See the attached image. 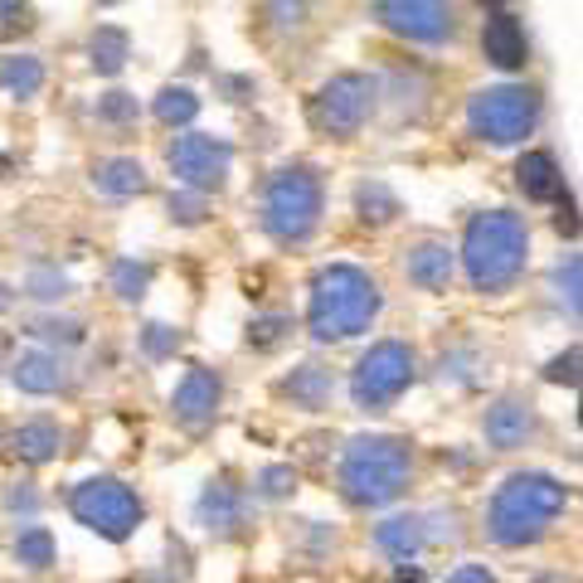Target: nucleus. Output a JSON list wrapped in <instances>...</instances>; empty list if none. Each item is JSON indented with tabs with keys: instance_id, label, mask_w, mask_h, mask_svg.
<instances>
[{
	"instance_id": "f257e3e1",
	"label": "nucleus",
	"mask_w": 583,
	"mask_h": 583,
	"mask_svg": "<svg viewBox=\"0 0 583 583\" xmlns=\"http://www.w3.org/2000/svg\"><path fill=\"white\" fill-rule=\"evenodd\" d=\"M380 317V283H374L364 268L336 263L321 268L317 283H311V336L317 340H350L360 331H370V321Z\"/></svg>"
},
{
	"instance_id": "f03ea898",
	"label": "nucleus",
	"mask_w": 583,
	"mask_h": 583,
	"mask_svg": "<svg viewBox=\"0 0 583 583\" xmlns=\"http://www.w3.org/2000/svg\"><path fill=\"white\" fill-rule=\"evenodd\" d=\"M565 510V486L545 472H516L501 492L492 496V510H486V530H492L496 545L520 549L535 545L549 525Z\"/></svg>"
},
{
	"instance_id": "7ed1b4c3",
	"label": "nucleus",
	"mask_w": 583,
	"mask_h": 583,
	"mask_svg": "<svg viewBox=\"0 0 583 583\" xmlns=\"http://www.w3.org/2000/svg\"><path fill=\"white\" fill-rule=\"evenodd\" d=\"M525 258H530V234H525V224H520V214L492 210V214H476L472 224H467L462 268H467V277H472L476 292L510 287L525 273Z\"/></svg>"
},
{
	"instance_id": "20e7f679",
	"label": "nucleus",
	"mask_w": 583,
	"mask_h": 583,
	"mask_svg": "<svg viewBox=\"0 0 583 583\" xmlns=\"http://www.w3.org/2000/svg\"><path fill=\"white\" fill-rule=\"evenodd\" d=\"M413 452L404 437H356L340 457V492L356 506H389L404 496Z\"/></svg>"
},
{
	"instance_id": "39448f33",
	"label": "nucleus",
	"mask_w": 583,
	"mask_h": 583,
	"mask_svg": "<svg viewBox=\"0 0 583 583\" xmlns=\"http://www.w3.org/2000/svg\"><path fill=\"white\" fill-rule=\"evenodd\" d=\"M321 175L311 165H287L273 175L263 195V228L277 244H301V238L317 234L321 224Z\"/></svg>"
},
{
	"instance_id": "423d86ee",
	"label": "nucleus",
	"mask_w": 583,
	"mask_h": 583,
	"mask_svg": "<svg viewBox=\"0 0 583 583\" xmlns=\"http://www.w3.org/2000/svg\"><path fill=\"white\" fill-rule=\"evenodd\" d=\"M539 122V98L520 83H501V88H482L467 102V127L472 137L492 141V146H516L535 132Z\"/></svg>"
},
{
	"instance_id": "0eeeda50",
	"label": "nucleus",
	"mask_w": 583,
	"mask_h": 583,
	"mask_svg": "<svg viewBox=\"0 0 583 583\" xmlns=\"http://www.w3.org/2000/svg\"><path fill=\"white\" fill-rule=\"evenodd\" d=\"M78 525H88L92 535L102 539H127L132 530L141 525V501L132 486L112 482V476H92V482H78L69 496Z\"/></svg>"
},
{
	"instance_id": "6e6552de",
	"label": "nucleus",
	"mask_w": 583,
	"mask_h": 583,
	"mask_svg": "<svg viewBox=\"0 0 583 583\" xmlns=\"http://www.w3.org/2000/svg\"><path fill=\"white\" fill-rule=\"evenodd\" d=\"M409 384H413V350L404 340H380V346H370L360 356L350 389H356L360 409H389Z\"/></svg>"
},
{
	"instance_id": "1a4fd4ad",
	"label": "nucleus",
	"mask_w": 583,
	"mask_h": 583,
	"mask_svg": "<svg viewBox=\"0 0 583 583\" xmlns=\"http://www.w3.org/2000/svg\"><path fill=\"white\" fill-rule=\"evenodd\" d=\"M374 98H380V83L364 78V73H340L326 88L311 98V122L331 137H356V132L370 122Z\"/></svg>"
},
{
	"instance_id": "9d476101",
	"label": "nucleus",
	"mask_w": 583,
	"mask_h": 583,
	"mask_svg": "<svg viewBox=\"0 0 583 583\" xmlns=\"http://www.w3.org/2000/svg\"><path fill=\"white\" fill-rule=\"evenodd\" d=\"M228 165H234V146L219 137H204V132H190V137H181L171 146V171L185 190H200V195L219 190Z\"/></svg>"
},
{
	"instance_id": "9b49d317",
	"label": "nucleus",
	"mask_w": 583,
	"mask_h": 583,
	"mask_svg": "<svg viewBox=\"0 0 583 583\" xmlns=\"http://www.w3.org/2000/svg\"><path fill=\"white\" fill-rule=\"evenodd\" d=\"M380 20L413 45H443L452 35V5L447 0H380Z\"/></svg>"
},
{
	"instance_id": "f8f14e48",
	"label": "nucleus",
	"mask_w": 583,
	"mask_h": 583,
	"mask_svg": "<svg viewBox=\"0 0 583 583\" xmlns=\"http://www.w3.org/2000/svg\"><path fill=\"white\" fill-rule=\"evenodd\" d=\"M219 399H224V384H219L214 370H190L181 384H175V419L185 423V429H210L214 413H219Z\"/></svg>"
},
{
	"instance_id": "ddd939ff",
	"label": "nucleus",
	"mask_w": 583,
	"mask_h": 583,
	"mask_svg": "<svg viewBox=\"0 0 583 583\" xmlns=\"http://www.w3.org/2000/svg\"><path fill=\"white\" fill-rule=\"evenodd\" d=\"M530 437H535V413H530V404L520 399H501L492 413H486V443L510 452V447H525Z\"/></svg>"
},
{
	"instance_id": "4468645a",
	"label": "nucleus",
	"mask_w": 583,
	"mask_h": 583,
	"mask_svg": "<svg viewBox=\"0 0 583 583\" xmlns=\"http://www.w3.org/2000/svg\"><path fill=\"white\" fill-rule=\"evenodd\" d=\"M404 268H409V283H419L423 292H443L452 283V248L437 244V238H423V244L409 248Z\"/></svg>"
},
{
	"instance_id": "2eb2a0df",
	"label": "nucleus",
	"mask_w": 583,
	"mask_h": 583,
	"mask_svg": "<svg viewBox=\"0 0 583 583\" xmlns=\"http://www.w3.org/2000/svg\"><path fill=\"white\" fill-rule=\"evenodd\" d=\"M482 49L496 69H520L530 59V45H525V29H520L516 15H492L486 20V35H482Z\"/></svg>"
},
{
	"instance_id": "dca6fc26",
	"label": "nucleus",
	"mask_w": 583,
	"mask_h": 583,
	"mask_svg": "<svg viewBox=\"0 0 583 583\" xmlns=\"http://www.w3.org/2000/svg\"><path fill=\"white\" fill-rule=\"evenodd\" d=\"M516 181H520V190H525L530 200H559V195H565V175H559V165H555V156L549 151H525L520 156Z\"/></svg>"
},
{
	"instance_id": "f3484780",
	"label": "nucleus",
	"mask_w": 583,
	"mask_h": 583,
	"mask_svg": "<svg viewBox=\"0 0 583 583\" xmlns=\"http://www.w3.org/2000/svg\"><path fill=\"white\" fill-rule=\"evenodd\" d=\"M10 380H15L20 394H59L64 389V360L45 356V350H29V356L15 360Z\"/></svg>"
},
{
	"instance_id": "a211bd4d",
	"label": "nucleus",
	"mask_w": 583,
	"mask_h": 583,
	"mask_svg": "<svg viewBox=\"0 0 583 583\" xmlns=\"http://www.w3.org/2000/svg\"><path fill=\"white\" fill-rule=\"evenodd\" d=\"M200 516L210 530H219V535H234V530L244 525V496H238V486L210 482V492L200 496Z\"/></svg>"
},
{
	"instance_id": "6ab92c4d",
	"label": "nucleus",
	"mask_w": 583,
	"mask_h": 583,
	"mask_svg": "<svg viewBox=\"0 0 583 583\" xmlns=\"http://www.w3.org/2000/svg\"><path fill=\"white\" fill-rule=\"evenodd\" d=\"M374 545L389 559H413L423 549V520L419 516H394L374 530Z\"/></svg>"
},
{
	"instance_id": "aec40b11",
	"label": "nucleus",
	"mask_w": 583,
	"mask_h": 583,
	"mask_svg": "<svg viewBox=\"0 0 583 583\" xmlns=\"http://www.w3.org/2000/svg\"><path fill=\"white\" fill-rule=\"evenodd\" d=\"M92 181H98L102 195H141L146 190V171H141V161H132V156H112V161H102L98 171H92Z\"/></svg>"
},
{
	"instance_id": "412c9836",
	"label": "nucleus",
	"mask_w": 583,
	"mask_h": 583,
	"mask_svg": "<svg viewBox=\"0 0 583 583\" xmlns=\"http://www.w3.org/2000/svg\"><path fill=\"white\" fill-rule=\"evenodd\" d=\"M59 447H64V433L49 419H35L15 433V452L25 457V462H49V457H59Z\"/></svg>"
},
{
	"instance_id": "4be33fe9",
	"label": "nucleus",
	"mask_w": 583,
	"mask_h": 583,
	"mask_svg": "<svg viewBox=\"0 0 583 583\" xmlns=\"http://www.w3.org/2000/svg\"><path fill=\"white\" fill-rule=\"evenodd\" d=\"M88 54H92V69L98 73H122V64H127V54H132V39L122 35L117 25H98Z\"/></svg>"
},
{
	"instance_id": "5701e85b",
	"label": "nucleus",
	"mask_w": 583,
	"mask_h": 583,
	"mask_svg": "<svg viewBox=\"0 0 583 583\" xmlns=\"http://www.w3.org/2000/svg\"><path fill=\"white\" fill-rule=\"evenodd\" d=\"M0 88L15 92V98H35V92L45 88V64L29 59V54L5 59V69H0Z\"/></svg>"
},
{
	"instance_id": "b1692460",
	"label": "nucleus",
	"mask_w": 583,
	"mask_h": 583,
	"mask_svg": "<svg viewBox=\"0 0 583 583\" xmlns=\"http://www.w3.org/2000/svg\"><path fill=\"white\" fill-rule=\"evenodd\" d=\"M287 394L301 404V409H321V404H326V394H331V374L321 370V364H301V370H292Z\"/></svg>"
},
{
	"instance_id": "393cba45",
	"label": "nucleus",
	"mask_w": 583,
	"mask_h": 583,
	"mask_svg": "<svg viewBox=\"0 0 583 583\" xmlns=\"http://www.w3.org/2000/svg\"><path fill=\"white\" fill-rule=\"evenodd\" d=\"M195 112H200V98H195L190 88H161L156 92V117H161L165 127H190Z\"/></svg>"
},
{
	"instance_id": "a878e982",
	"label": "nucleus",
	"mask_w": 583,
	"mask_h": 583,
	"mask_svg": "<svg viewBox=\"0 0 583 583\" xmlns=\"http://www.w3.org/2000/svg\"><path fill=\"white\" fill-rule=\"evenodd\" d=\"M15 559H20L25 569H49V565H54V535H49L45 525L20 530V539H15Z\"/></svg>"
},
{
	"instance_id": "bb28decb",
	"label": "nucleus",
	"mask_w": 583,
	"mask_h": 583,
	"mask_svg": "<svg viewBox=\"0 0 583 583\" xmlns=\"http://www.w3.org/2000/svg\"><path fill=\"white\" fill-rule=\"evenodd\" d=\"M112 287H117L122 301H141L146 287H151V268L137 263V258H122V263H112Z\"/></svg>"
},
{
	"instance_id": "cd10ccee",
	"label": "nucleus",
	"mask_w": 583,
	"mask_h": 583,
	"mask_svg": "<svg viewBox=\"0 0 583 583\" xmlns=\"http://www.w3.org/2000/svg\"><path fill=\"white\" fill-rule=\"evenodd\" d=\"M399 214V200H394L384 185H360V219L364 224H384V219Z\"/></svg>"
},
{
	"instance_id": "c85d7f7f",
	"label": "nucleus",
	"mask_w": 583,
	"mask_h": 583,
	"mask_svg": "<svg viewBox=\"0 0 583 583\" xmlns=\"http://www.w3.org/2000/svg\"><path fill=\"white\" fill-rule=\"evenodd\" d=\"M579 273H583V268H579V258H569V263L555 273L559 301H565V307H569V317H574V321H579Z\"/></svg>"
},
{
	"instance_id": "c756f323",
	"label": "nucleus",
	"mask_w": 583,
	"mask_h": 583,
	"mask_svg": "<svg viewBox=\"0 0 583 583\" xmlns=\"http://www.w3.org/2000/svg\"><path fill=\"white\" fill-rule=\"evenodd\" d=\"M141 340H146V356H156V360H165V356L181 350V331H171V326H146Z\"/></svg>"
},
{
	"instance_id": "7c9ffc66",
	"label": "nucleus",
	"mask_w": 583,
	"mask_h": 583,
	"mask_svg": "<svg viewBox=\"0 0 583 583\" xmlns=\"http://www.w3.org/2000/svg\"><path fill=\"white\" fill-rule=\"evenodd\" d=\"M29 292H35V297H64L69 292V277L64 273H54V268H35V273H29Z\"/></svg>"
},
{
	"instance_id": "2f4dec72",
	"label": "nucleus",
	"mask_w": 583,
	"mask_h": 583,
	"mask_svg": "<svg viewBox=\"0 0 583 583\" xmlns=\"http://www.w3.org/2000/svg\"><path fill=\"white\" fill-rule=\"evenodd\" d=\"M171 214L181 219V224H200V219H204V195H200V190L171 195Z\"/></svg>"
},
{
	"instance_id": "473e14b6",
	"label": "nucleus",
	"mask_w": 583,
	"mask_h": 583,
	"mask_svg": "<svg viewBox=\"0 0 583 583\" xmlns=\"http://www.w3.org/2000/svg\"><path fill=\"white\" fill-rule=\"evenodd\" d=\"M98 112L108 122H132L137 117V98H132V92H108V98L98 102Z\"/></svg>"
},
{
	"instance_id": "72a5a7b5",
	"label": "nucleus",
	"mask_w": 583,
	"mask_h": 583,
	"mask_svg": "<svg viewBox=\"0 0 583 583\" xmlns=\"http://www.w3.org/2000/svg\"><path fill=\"white\" fill-rule=\"evenodd\" d=\"M35 336H45V340H64V346H78V340H83V326H78V321H39Z\"/></svg>"
},
{
	"instance_id": "f704fd0d",
	"label": "nucleus",
	"mask_w": 583,
	"mask_h": 583,
	"mask_svg": "<svg viewBox=\"0 0 583 583\" xmlns=\"http://www.w3.org/2000/svg\"><path fill=\"white\" fill-rule=\"evenodd\" d=\"M283 331H287V317H263V321H253V331H248V340H253V346H277V340H283Z\"/></svg>"
},
{
	"instance_id": "c9c22d12",
	"label": "nucleus",
	"mask_w": 583,
	"mask_h": 583,
	"mask_svg": "<svg viewBox=\"0 0 583 583\" xmlns=\"http://www.w3.org/2000/svg\"><path fill=\"white\" fill-rule=\"evenodd\" d=\"M258 486H263V496H287L292 486H297V472H292V467H268V472L258 476Z\"/></svg>"
},
{
	"instance_id": "e433bc0d",
	"label": "nucleus",
	"mask_w": 583,
	"mask_h": 583,
	"mask_svg": "<svg viewBox=\"0 0 583 583\" xmlns=\"http://www.w3.org/2000/svg\"><path fill=\"white\" fill-rule=\"evenodd\" d=\"M545 374H549L555 384H579V346H569L559 360H549Z\"/></svg>"
},
{
	"instance_id": "4c0bfd02",
	"label": "nucleus",
	"mask_w": 583,
	"mask_h": 583,
	"mask_svg": "<svg viewBox=\"0 0 583 583\" xmlns=\"http://www.w3.org/2000/svg\"><path fill=\"white\" fill-rule=\"evenodd\" d=\"M447 583H496L492 574H486V569L482 565H467V569H457V574L452 579H447Z\"/></svg>"
},
{
	"instance_id": "58836bf2",
	"label": "nucleus",
	"mask_w": 583,
	"mask_h": 583,
	"mask_svg": "<svg viewBox=\"0 0 583 583\" xmlns=\"http://www.w3.org/2000/svg\"><path fill=\"white\" fill-rule=\"evenodd\" d=\"M559 234H569V238L579 234V219H574V200H569V195H565V210H559Z\"/></svg>"
},
{
	"instance_id": "ea45409f",
	"label": "nucleus",
	"mask_w": 583,
	"mask_h": 583,
	"mask_svg": "<svg viewBox=\"0 0 583 583\" xmlns=\"http://www.w3.org/2000/svg\"><path fill=\"white\" fill-rule=\"evenodd\" d=\"M5 307H10V287L0 283V311H5Z\"/></svg>"
},
{
	"instance_id": "a19ab883",
	"label": "nucleus",
	"mask_w": 583,
	"mask_h": 583,
	"mask_svg": "<svg viewBox=\"0 0 583 583\" xmlns=\"http://www.w3.org/2000/svg\"><path fill=\"white\" fill-rule=\"evenodd\" d=\"M535 583H569V579H555V574H545V579H535Z\"/></svg>"
},
{
	"instance_id": "79ce46f5",
	"label": "nucleus",
	"mask_w": 583,
	"mask_h": 583,
	"mask_svg": "<svg viewBox=\"0 0 583 583\" xmlns=\"http://www.w3.org/2000/svg\"><path fill=\"white\" fill-rule=\"evenodd\" d=\"M0 356H5V336H0Z\"/></svg>"
},
{
	"instance_id": "37998d69",
	"label": "nucleus",
	"mask_w": 583,
	"mask_h": 583,
	"mask_svg": "<svg viewBox=\"0 0 583 583\" xmlns=\"http://www.w3.org/2000/svg\"><path fill=\"white\" fill-rule=\"evenodd\" d=\"M102 5H112V0H102Z\"/></svg>"
},
{
	"instance_id": "c03bdc74",
	"label": "nucleus",
	"mask_w": 583,
	"mask_h": 583,
	"mask_svg": "<svg viewBox=\"0 0 583 583\" xmlns=\"http://www.w3.org/2000/svg\"><path fill=\"white\" fill-rule=\"evenodd\" d=\"M486 5H496V0H486Z\"/></svg>"
}]
</instances>
